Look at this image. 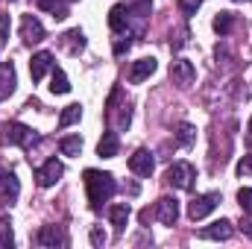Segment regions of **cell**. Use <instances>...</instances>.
Returning <instances> with one entry per match:
<instances>
[{
  "label": "cell",
  "mask_w": 252,
  "mask_h": 249,
  "mask_svg": "<svg viewBox=\"0 0 252 249\" xmlns=\"http://www.w3.org/2000/svg\"><path fill=\"white\" fill-rule=\"evenodd\" d=\"M167 182L176 187V190H190L196 182V167L188 161H176L167 167Z\"/></svg>",
  "instance_id": "cell-2"
},
{
  "label": "cell",
  "mask_w": 252,
  "mask_h": 249,
  "mask_svg": "<svg viewBox=\"0 0 252 249\" xmlns=\"http://www.w3.org/2000/svg\"><path fill=\"white\" fill-rule=\"evenodd\" d=\"M129 214H132L129 202H118V205H112V208H109V220H112L115 232H124V229H126V223H129Z\"/></svg>",
  "instance_id": "cell-18"
},
{
  "label": "cell",
  "mask_w": 252,
  "mask_h": 249,
  "mask_svg": "<svg viewBox=\"0 0 252 249\" xmlns=\"http://www.w3.org/2000/svg\"><path fill=\"white\" fill-rule=\"evenodd\" d=\"M129 44H132V41H129V35H126V41H124V38H118V41H115V53H118V56L126 53V50H129Z\"/></svg>",
  "instance_id": "cell-31"
},
{
  "label": "cell",
  "mask_w": 252,
  "mask_h": 249,
  "mask_svg": "<svg viewBox=\"0 0 252 249\" xmlns=\"http://www.w3.org/2000/svg\"><path fill=\"white\" fill-rule=\"evenodd\" d=\"M70 3H73V0H70Z\"/></svg>",
  "instance_id": "cell-34"
},
{
  "label": "cell",
  "mask_w": 252,
  "mask_h": 249,
  "mask_svg": "<svg viewBox=\"0 0 252 249\" xmlns=\"http://www.w3.org/2000/svg\"><path fill=\"white\" fill-rule=\"evenodd\" d=\"M153 167H156V161H153V153H150V150H135V153L129 156V170H132L135 176H150Z\"/></svg>",
  "instance_id": "cell-11"
},
{
  "label": "cell",
  "mask_w": 252,
  "mask_h": 249,
  "mask_svg": "<svg viewBox=\"0 0 252 249\" xmlns=\"http://www.w3.org/2000/svg\"><path fill=\"white\" fill-rule=\"evenodd\" d=\"M62 44L70 50V53H76V50H82V47H85V35H82L79 30H70V32H64V35H62Z\"/></svg>",
  "instance_id": "cell-23"
},
{
  "label": "cell",
  "mask_w": 252,
  "mask_h": 249,
  "mask_svg": "<svg viewBox=\"0 0 252 249\" xmlns=\"http://www.w3.org/2000/svg\"><path fill=\"white\" fill-rule=\"evenodd\" d=\"M232 235H235L232 220H214L211 226H205V229L199 232V238H202V241H229Z\"/></svg>",
  "instance_id": "cell-12"
},
{
  "label": "cell",
  "mask_w": 252,
  "mask_h": 249,
  "mask_svg": "<svg viewBox=\"0 0 252 249\" xmlns=\"http://www.w3.org/2000/svg\"><path fill=\"white\" fill-rule=\"evenodd\" d=\"M238 205H241L247 214H252V187H241V190H238Z\"/></svg>",
  "instance_id": "cell-26"
},
{
  "label": "cell",
  "mask_w": 252,
  "mask_h": 249,
  "mask_svg": "<svg viewBox=\"0 0 252 249\" xmlns=\"http://www.w3.org/2000/svg\"><path fill=\"white\" fill-rule=\"evenodd\" d=\"M21 196V182L12 170H0V205H12Z\"/></svg>",
  "instance_id": "cell-7"
},
{
  "label": "cell",
  "mask_w": 252,
  "mask_h": 249,
  "mask_svg": "<svg viewBox=\"0 0 252 249\" xmlns=\"http://www.w3.org/2000/svg\"><path fill=\"white\" fill-rule=\"evenodd\" d=\"M170 79H173V85L188 88L190 82L196 79V67H193V62H188V59H173V62H170Z\"/></svg>",
  "instance_id": "cell-9"
},
{
  "label": "cell",
  "mask_w": 252,
  "mask_h": 249,
  "mask_svg": "<svg viewBox=\"0 0 252 249\" xmlns=\"http://www.w3.org/2000/svg\"><path fill=\"white\" fill-rule=\"evenodd\" d=\"M21 38H24V44H41L44 41V24L35 15H24L21 18Z\"/></svg>",
  "instance_id": "cell-8"
},
{
  "label": "cell",
  "mask_w": 252,
  "mask_h": 249,
  "mask_svg": "<svg viewBox=\"0 0 252 249\" xmlns=\"http://www.w3.org/2000/svg\"><path fill=\"white\" fill-rule=\"evenodd\" d=\"M121 153V138H118V132H103V138H100V144H97V156L100 158H115Z\"/></svg>",
  "instance_id": "cell-15"
},
{
  "label": "cell",
  "mask_w": 252,
  "mask_h": 249,
  "mask_svg": "<svg viewBox=\"0 0 252 249\" xmlns=\"http://www.w3.org/2000/svg\"><path fill=\"white\" fill-rule=\"evenodd\" d=\"M202 6V0H179V9H182V15H196V9Z\"/></svg>",
  "instance_id": "cell-28"
},
{
  "label": "cell",
  "mask_w": 252,
  "mask_h": 249,
  "mask_svg": "<svg viewBox=\"0 0 252 249\" xmlns=\"http://www.w3.org/2000/svg\"><path fill=\"white\" fill-rule=\"evenodd\" d=\"M59 153L76 158V156L82 153V138H79V135H67V138H62V141H59Z\"/></svg>",
  "instance_id": "cell-20"
},
{
  "label": "cell",
  "mask_w": 252,
  "mask_h": 249,
  "mask_svg": "<svg viewBox=\"0 0 252 249\" xmlns=\"http://www.w3.org/2000/svg\"><path fill=\"white\" fill-rule=\"evenodd\" d=\"M176 144H179V147H193V144H196V126L193 124L176 126Z\"/></svg>",
  "instance_id": "cell-21"
},
{
  "label": "cell",
  "mask_w": 252,
  "mask_h": 249,
  "mask_svg": "<svg viewBox=\"0 0 252 249\" xmlns=\"http://www.w3.org/2000/svg\"><path fill=\"white\" fill-rule=\"evenodd\" d=\"M85 193H88V202H91V208H100L103 202H109L112 196H115V176L112 173H103V170H85Z\"/></svg>",
  "instance_id": "cell-1"
},
{
  "label": "cell",
  "mask_w": 252,
  "mask_h": 249,
  "mask_svg": "<svg viewBox=\"0 0 252 249\" xmlns=\"http://www.w3.org/2000/svg\"><path fill=\"white\" fill-rule=\"evenodd\" d=\"M50 91H53V94H67V91H70V82H67V76H64L62 70H53V76H50Z\"/></svg>",
  "instance_id": "cell-25"
},
{
  "label": "cell",
  "mask_w": 252,
  "mask_h": 249,
  "mask_svg": "<svg viewBox=\"0 0 252 249\" xmlns=\"http://www.w3.org/2000/svg\"><path fill=\"white\" fill-rule=\"evenodd\" d=\"M79 118H82V106H79V103H70V106H64L62 115H59V129H67V126L79 124Z\"/></svg>",
  "instance_id": "cell-19"
},
{
  "label": "cell",
  "mask_w": 252,
  "mask_h": 249,
  "mask_svg": "<svg viewBox=\"0 0 252 249\" xmlns=\"http://www.w3.org/2000/svg\"><path fill=\"white\" fill-rule=\"evenodd\" d=\"M3 138H6L9 144H15V147H24V150L35 144V132L24 124H6L3 126Z\"/></svg>",
  "instance_id": "cell-4"
},
{
  "label": "cell",
  "mask_w": 252,
  "mask_h": 249,
  "mask_svg": "<svg viewBox=\"0 0 252 249\" xmlns=\"http://www.w3.org/2000/svg\"><path fill=\"white\" fill-rule=\"evenodd\" d=\"M38 6H41L44 12H50L53 18H59V21L67 18V6H64L62 0H38Z\"/></svg>",
  "instance_id": "cell-24"
},
{
  "label": "cell",
  "mask_w": 252,
  "mask_h": 249,
  "mask_svg": "<svg viewBox=\"0 0 252 249\" xmlns=\"http://www.w3.org/2000/svg\"><path fill=\"white\" fill-rule=\"evenodd\" d=\"M214 32L217 35H229L232 32V27H235V15L232 12H217V18H214Z\"/></svg>",
  "instance_id": "cell-22"
},
{
  "label": "cell",
  "mask_w": 252,
  "mask_h": 249,
  "mask_svg": "<svg viewBox=\"0 0 252 249\" xmlns=\"http://www.w3.org/2000/svg\"><path fill=\"white\" fill-rule=\"evenodd\" d=\"M217 202H220V193H202V196H193L188 205V217L190 220H202V217H208L214 208H217Z\"/></svg>",
  "instance_id": "cell-5"
},
{
  "label": "cell",
  "mask_w": 252,
  "mask_h": 249,
  "mask_svg": "<svg viewBox=\"0 0 252 249\" xmlns=\"http://www.w3.org/2000/svg\"><path fill=\"white\" fill-rule=\"evenodd\" d=\"M238 173H241V176H252V153L238 161Z\"/></svg>",
  "instance_id": "cell-29"
},
{
  "label": "cell",
  "mask_w": 252,
  "mask_h": 249,
  "mask_svg": "<svg viewBox=\"0 0 252 249\" xmlns=\"http://www.w3.org/2000/svg\"><path fill=\"white\" fill-rule=\"evenodd\" d=\"M250 132H252V118H250Z\"/></svg>",
  "instance_id": "cell-33"
},
{
  "label": "cell",
  "mask_w": 252,
  "mask_h": 249,
  "mask_svg": "<svg viewBox=\"0 0 252 249\" xmlns=\"http://www.w3.org/2000/svg\"><path fill=\"white\" fill-rule=\"evenodd\" d=\"M64 167L62 161H56V158H47L38 170H35V182H38V187H53L59 179H62Z\"/></svg>",
  "instance_id": "cell-6"
},
{
  "label": "cell",
  "mask_w": 252,
  "mask_h": 249,
  "mask_svg": "<svg viewBox=\"0 0 252 249\" xmlns=\"http://www.w3.org/2000/svg\"><path fill=\"white\" fill-rule=\"evenodd\" d=\"M15 85H18V79H15L12 62H0V100L12 97L15 94Z\"/></svg>",
  "instance_id": "cell-16"
},
{
  "label": "cell",
  "mask_w": 252,
  "mask_h": 249,
  "mask_svg": "<svg viewBox=\"0 0 252 249\" xmlns=\"http://www.w3.org/2000/svg\"><path fill=\"white\" fill-rule=\"evenodd\" d=\"M50 67H53V53H47V50L32 53V59H30V76H32L35 82H38V79H44Z\"/></svg>",
  "instance_id": "cell-13"
},
{
  "label": "cell",
  "mask_w": 252,
  "mask_h": 249,
  "mask_svg": "<svg viewBox=\"0 0 252 249\" xmlns=\"http://www.w3.org/2000/svg\"><path fill=\"white\" fill-rule=\"evenodd\" d=\"M9 30H12V21H9V15L3 12V15H0V47H3L6 38H9Z\"/></svg>",
  "instance_id": "cell-27"
},
{
  "label": "cell",
  "mask_w": 252,
  "mask_h": 249,
  "mask_svg": "<svg viewBox=\"0 0 252 249\" xmlns=\"http://www.w3.org/2000/svg\"><path fill=\"white\" fill-rule=\"evenodd\" d=\"M241 229H244V235H247V238H252V217H250V220H244V226H241Z\"/></svg>",
  "instance_id": "cell-32"
},
{
  "label": "cell",
  "mask_w": 252,
  "mask_h": 249,
  "mask_svg": "<svg viewBox=\"0 0 252 249\" xmlns=\"http://www.w3.org/2000/svg\"><path fill=\"white\" fill-rule=\"evenodd\" d=\"M91 244H94V247H103V244H106V235H103V229H100V226H94V229H91Z\"/></svg>",
  "instance_id": "cell-30"
},
{
  "label": "cell",
  "mask_w": 252,
  "mask_h": 249,
  "mask_svg": "<svg viewBox=\"0 0 252 249\" xmlns=\"http://www.w3.org/2000/svg\"><path fill=\"white\" fill-rule=\"evenodd\" d=\"M35 244L44 247V249H56V247H64L67 238H64V232L59 226H41L38 235H35Z\"/></svg>",
  "instance_id": "cell-10"
},
{
  "label": "cell",
  "mask_w": 252,
  "mask_h": 249,
  "mask_svg": "<svg viewBox=\"0 0 252 249\" xmlns=\"http://www.w3.org/2000/svg\"><path fill=\"white\" fill-rule=\"evenodd\" d=\"M156 67H158V62H156L153 56H144V59L132 62V70H129V79H132V82H144V79H150V76L156 73Z\"/></svg>",
  "instance_id": "cell-14"
},
{
  "label": "cell",
  "mask_w": 252,
  "mask_h": 249,
  "mask_svg": "<svg viewBox=\"0 0 252 249\" xmlns=\"http://www.w3.org/2000/svg\"><path fill=\"white\" fill-rule=\"evenodd\" d=\"M109 27L121 35L126 32V27H129V9H126L124 3H118V6H112V12H109Z\"/></svg>",
  "instance_id": "cell-17"
},
{
  "label": "cell",
  "mask_w": 252,
  "mask_h": 249,
  "mask_svg": "<svg viewBox=\"0 0 252 249\" xmlns=\"http://www.w3.org/2000/svg\"><path fill=\"white\" fill-rule=\"evenodd\" d=\"M153 217H156L161 226H173V223L179 220V202H176L173 196H161V199H156Z\"/></svg>",
  "instance_id": "cell-3"
}]
</instances>
